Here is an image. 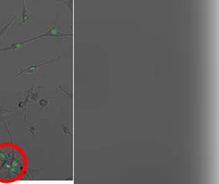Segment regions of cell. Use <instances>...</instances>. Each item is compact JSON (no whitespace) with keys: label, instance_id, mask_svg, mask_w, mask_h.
I'll use <instances>...</instances> for the list:
<instances>
[{"label":"cell","instance_id":"6da1fadb","mask_svg":"<svg viewBox=\"0 0 219 184\" xmlns=\"http://www.w3.org/2000/svg\"><path fill=\"white\" fill-rule=\"evenodd\" d=\"M56 24H57V21L54 23L53 26H52L51 28L46 33H45L44 34H41L39 36L35 37V38L31 39V40H35V39H37V38H41V37H65V36H72V34H64V33H62L61 31H59L58 30V28H57Z\"/></svg>","mask_w":219,"mask_h":184},{"label":"cell","instance_id":"7a4b0ae2","mask_svg":"<svg viewBox=\"0 0 219 184\" xmlns=\"http://www.w3.org/2000/svg\"><path fill=\"white\" fill-rule=\"evenodd\" d=\"M56 60H51L49 62H44V63H40V64H36V65H34V66H31L30 67H28L27 69H24V70H21V72L20 73L21 74H23V73H35L37 72L38 70V68L39 67H41V66H44L45 65H49L52 62H55Z\"/></svg>","mask_w":219,"mask_h":184},{"label":"cell","instance_id":"3957f363","mask_svg":"<svg viewBox=\"0 0 219 184\" xmlns=\"http://www.w3.org/2000/svg\"><path fill=\"white\" fill-rule=\"evenodd\" d=\"M30 20H31V17H29L28 11H27L26 6H25V1L23 0V13H22V17H21V25L22 23H25V22H29Z\"/></svg>","mask_w":219,"mask_h":184},{"label":"cell","instance_id":"277c9868","mask_svg":"<svg viewBox=\"0 0 219 184\" xmlns=\"http://www.w3.org/2000/svg\"><path fill=\"white\" fill-rule=\"evenodd\" d=\"M57 3H59L61 4H65L66 6L67 7L69 8V10L71 11V13H72V10H73V0H67L66 2H58V1H55Z\"/></svg>","mask_w":219,"mask_h":184},{"label":"cell","instance_id":"5b68a950","mask_svg":"<svg viewBox=\"0 0 219 184\" xmlns=\"http://www.w3.org/2000/svg\"><path fill=\"white\" fill-rule=\"evenodd\" d=\"M37 128L35 126H31V127H28V133H30L31 136H33L35 138H37Z\"/></svg>","mask_w":219,"mask_h":184},{"label":"cell","instance_id":"8992f818","mask_svg":"<svg viewBox=\"0 0 219 184\" xmlns=\"http://www.w3.org/2000/svg\"><path fill=\"white\" fill-rule=\"evenodd\" d=\"M49 102L47 99H41V100L39 101V105H40V107H42V109L46 107L49 105Z\"/></svg>","mask_w":219,"mask_h":184},{"label":"cell","instance_id":"52a82bcc","mask_svg":"<svg viewBox=\"0 0 219 184\" xmlns=\"http://www.w3.org/2000/svg\"><path fill=\"white\" fill-rule=\"evenodd\" d=\"M63 133H64L65 135H67H67H71V129L68 127L65 126V125L63 126Z\"/></svg>","mask_w":219,"mask_h":184},{"label":"cell","instance_id":"ba28073f","mask_svg":"<svg viewBox=\"0 0 219 184\" xmlns=\"http://www.w3.org/2000/svg\"><path fill=\"white\" fill-rule=\"evenodd\" d=\"M58 89H60V90H61V91H63V93H65V94H66V95H67V96H69V97H71V94H69V93H67V92H66V91H65L64 89H63V88H62V87H61V86H58Z\"/></svg>","mask_w":219,"mask_h":184}]
</instances>
